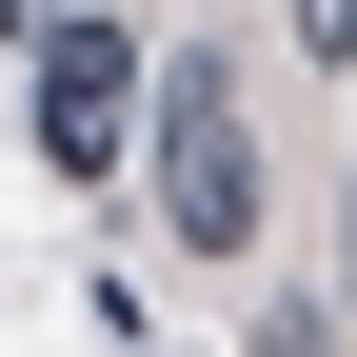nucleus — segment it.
<instances>
[{
  "mask_svg": "<svg viewBox=\"0 0 357 357\" xmlns=\"http://www.w3.org/2000/svg\"><path fill=\"white\" fill-rule=\"evenodd\" d=\"M139 139H159V238H178V258H258V119H238V60H178L159 100H139Z\"/></svg>",
  "mask_w": 357,
  "mask_h": 357,
  "instance_id": "f257e3e1",
  "label": "nucleus"
},
{
  "mask_svg": "<svg viewBox=\"0 0 357 357\" xmlns=\"http://www.w3.org/2000/svg\"><path fill=\"white\" fill-rule=\"evenodd\" d=\"M40 159H79V178H100V159H139V100H159V79H139V40H119V0H40Z\"/></svg>",
  "mask_w": 357,
  "mask_h": 357,
  "instance_id": "f03ea898",
  "label": "nucleus"
},
{
  "mask_svg": "<svg viewBox=\"0 0 357 357\" xmlns=\"http://www.w3.org/2000/svg\"><path fill=\"white\" fill-rule=\"evenodd\" d=\"M298 60H357V0H298Z\"/></svg>",
  "mask_w": 357,
  "mask_h": 357,
  "instance_id": "7ed1b4c3",
  "label": "nucleus"
},
{
  "mask_svg": "<svg viewBox=\"0 0 357 357\" xmlns=\"http://www.w3.org/2000/svg\"><path fill=\"white\" fill-rule=\"evenodd\" d=\"M0 20H40V0H0Z\"/></svg>",
  "mask_w": 357,
  "mask_h": 357,
  "instance_id": "20e7f679",
  "label": "nucleus"
}]
</instances>
